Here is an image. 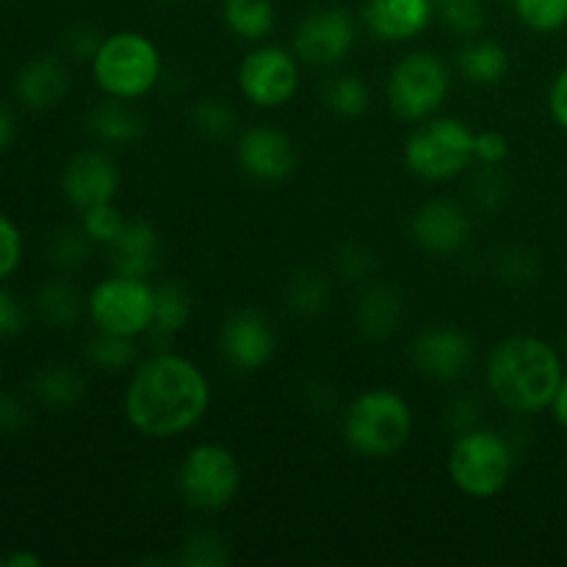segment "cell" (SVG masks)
<instances>
[{"mask_svg":"<svg viewBox=\"0 0 567 567\" xmlns=\"http://www.w3.org/2000/svg\"><path fill=\"white\" fill-rule=\"evenodd\" d=\"M210 408V382L194 360L172 349L138 360L122 396L125 419L153 441L183 437L203 424Z\"/></svg>","mask_w":567,"mask_h":567,"instance_id":"6da1fadb","label":"cell"},{"mask_svg":"<svg viewBox=\"0 0 567 567\" xmlns=\"http://www.w3.org/2000/svg\"><path fill=\"white\" fill-rule=\"evenodd\" d=\"M565 369L563 358L548 341L537 336H507L491 349L485 363V382L491 396L504 410L518 415H537L551 410Z\"/></svg>","mask_w":567,"mask_h":567,"instance_id":"7a4b0ae2","label":"cell"},{"mask_svg":"<svg viewBox=\"0 0 567 567\" xmlns=\"http://www.w3.org/2000/svg\"><path fill=\"white\" fill-rule=\"evenodd\" d=\"M413 408L393 388H365L347 404L341 435L354 454L388 460L402 452L413 437Z\"/></svg>","mask_w":567,"mask_h":567,"instance_id":"3957f363","label":"cell"},{"mask_svg":"<svg viewBox=\"0 0 567 567\" xmlns=\"http://www.w3.org/2000/svg\"><path fill=\"white\" fill-rule=\"evenodd\" d=\"M89 64H92L94 86L105 97L127 100V103L147 97L158 86L164 72L158 44L142 31L109 33Z\"/></svg>","mask_w":567,"mask_h":567,"instance_id":"277c9868","label":"cell"},{"mask_svg":"<svg viewBox=\"0 0 567 567\" xmlns=\"http://www.w3.org/2000/svg\"><path fill=\"white\" fill-rule=\"evenodd\" d=\"M513 465L515 454L507 437L485 424L454 435L449 449V480L463 496L476 502L496 498L509 485Z\"/></svg>","mask_w":567,"mask_h":567,"instance_id":"5b68a950","label":"cell"},{"mask_svg":"<svg viewBox=\"0 0 567 567\" xmlns=\"http://www.w3.org/2000/svg\"><path fill=\"white\" fill-rule=\"evenodd\" d=\"M474 138L468 122L435 114L410 133L404 166L424 183H449L474 164Z\"/></svg>","mask_w":567,"mask_h":567,"instance_id":"8992f818","label":"cell"},{"mask_svg":"<svg viewBox=\"0 0 567 567\" xmlns=\"http://www.w3.org/2000/svg\"><path fill=\"white\" fill-rule=\"evenodd\" d=\"M452 89V72L430 50H413L388 72V109L404 122H424L443 109Z\"/></svg>","mask_w":567,"mask_h":567,"instance_id":"52a82bcc","label":"cell"},{"mask_svg":"<svg viewBox=\"0 0 567 567\" xmlns=\"http://www.w3.org/2000/svg\"><path fill=\"white\" fill-rule=\"evenodd\" d=\"M177 491L197 513H221L241 491V463L221 443H197L183 457Z\"/></svg>","mask_w":567,"mask_h":567,"instance_id":"ba28073f","label":"cell"},{"mask_svg":"<svg viewBox=\"0 0 567 567\" xmlns=\"http://www.w3.org/2000/svg\"><path fill=\"white\" fill-rule=\"evenodd\" d=\"M86 316L94 330L138 341L153 327L155 286L127 275L105 277L89 291Z\"/></svg>","mask_w":567,"mask_h":567,"instance_id":"9c48e42d","label":"cell"},{"mask_svg":"<svg viewBox=\"0 0 567 567\" xmlns=\"http://www.w3.org/2000/svg\"><path fill=\"white\" fill-rule=\"evenodd\" d=\"M302 81V61L280 44H258L238 64V92L249 105L264 111L291 103Z\"/></svg>","mask_w":567,"mask_h":567,"instance_id":"30bf717a","label":"cell"},{"mask_svg":"<svg viewBox=\"0 0 567 567\" xmlns=\"http://www.w3.org/2000/svg\"><path fill=\"white\" fill-rule=\"evenodd\" d=\"M354 42H358V22L352 11L341 6H324L299 20L291 50L302 64L330 70L352 53Z\"/></svg>","mask_w":567,"mask_h":567,"instance_id":"8fae6325","label":"cell"},{"mask_svg":"<svg viewBox=\"0 0 567 567\" xmlns=\"http://www.w3.org/2000/svg\"><path fill=\"white\" fill-rule=\"evenodd\" d=\"M408 360L421 377L432 382H457L474 369L476 347L468 332L457 327H426L413 336L408 347Z\"/></svg>","mask_w":567,"mask_h":567,"instance_id":"7c38bea8","label":"cell"},{"mask_svg":"<svg viewBox=\"0 0 567 567\" xmlns=\"http://www.w3.org/2000/svg\"><path fill=\"white\" fill-rule=\"evenodd\" d=\"M471 236H474V221L457 199H426L410 219L413 244L421 252L435 255V258H452V255L463 252Z\"/></svg>","mask_w":567,"mask_h":567,"instance_id":"4fadbf2b","label":"cell"},{"mask_svg":"<svg viewBox=\"0 0 567 567\" xmlns=\"http://www.w3.org/2000/svg\"><path fill=\"white\" fill-rule=\"evenodd\" d=\"M219 349L227 365L241 374L266 369L277 352V332L269 316L255 308L236 310L225 319L219 332Z\"/></svg>","mask_w":567,"mask_h":567,"instance_id":"5bb4252c","label":"cell"},{"mask_svg":"<svg viewBox=\"0 0 567 567\" xmlns=\"http://www.w3.org/2000/svg\"><path fill=\"white\" fill-rule=\"evenodd\" d=\"M236 164L258 183H282L297 169V147L286 131L275 125H252L236 142Z\"/></svg>","mask_w":567,"mask_h":567,"instance_id":"9a60e30c","label":"cell"},{"mask_svg":"<svg viewBox=\"0 0 567 567\" xmlns=\"http://www.w3.org/2000/svg\"><path fill=\"white\" fill-rule=\"evenodd\" d=\"M120 183V166L105 150H81L61 172V194L75 210L114 203Z\"/></svg>","mask_w":567,"mask_h":567,"instance_id":"2e32d148","label":"cell"},{"mask_svg":"<svg viewBox=\"0 0 567 567\" xmlns=\"http://www.w3.org/2000/svg\"><path fill=\"white\" fill-rule=\"evenodd\" d=\"M435 0H365L363 22L382 42H410L430 28Z\"/></svg>","mask_w":567,"mask_h":567,"instance_id":"e0dca14e","label":"cell"},{"mask_svg":"<svg viewBox=\"0 0 567 567\" xmlns=\"http://www.w3.org/2000/svg\"><path fill=\"white\" fill-rule=\"evenodd\" d=\"M70 94V70L59 55L28 59L14 75V97L28 111H50Z\"/></svg>","mask_w":567,"mask_h":567,"instance_id":"ac0fdd59","label":"cell"},{"mask_svg":"<svg viewBox=\"0 0 567 567\" xmlns=\"http://www.w3.org/2000/svg\"><path fill=\"white\" fill-rule=\"evenodd\" d=\"M408 305L404 293L396 286L382 280H371L354 305V327L371 343H385L402 327Z\"/></svg>","mask_w":567,"mask_h":567,"instance_id":"d6986e66","label":"cell"},{"mask_svg":"<svg viewBox=\"0 0 567 567\" xmlns=\"http://www.w3.org/2000/svg\"><path fill=\"white\" fill-rule=\"evenodd\" d=\"M109 260L114 275L150 280L161 264V236L147 219H127L114 244H109Z\"/></svg>","mask_w":567,"mask_h":567,"instance_id":"ffe728a7","label":"cell"},{"mask_svg":"<svg viewBox=\"0 0 567 567\" xmlns=\"http://www.w3.org/2000/svg\"><path fill=\"white\" fill-rule=\"evenodd\" d=\"M86 131L103 147H122V144L138 142L147 131V122L127 100L105 97L86 114Z\"/></svg>","mask_w":567,"mask_h":567,"instance_id":"44dd1931","label":"cell"},{"mask_svg":"<svg viewBox=\"0 0 567 567\" xmlns=\"http://www.w3.org/2000/svg\"><path fill=\"white\" fill-rule=\"evenodd\" d=\"M194 316V299L181 282L175 280H164L155 286V316H153V327L144 338H150L153 343H158L155 352L161 349H169L166 343L175 341L183 330L188 327Z\"/></svg>","mask_w":567,"mask_h":567,"instance_id":"7402d4cb","label":"cell"},{"mask_svg":"<svg viewBox=\"0 0 567 567\" xmlns=\"http://www.w3.org/2000/svg\"><path fill=\"white\" fill-rule=\"evenodd\" d=\"M37 313L53 330H72L86 316V297L66 275L50 277L37 291Z\"/></svg>","mask_w":567,"mask_h":567,"instance_id":"603a6c76","label":"cell"},{"mask_svg":"<svg viewBox=\"0 0 567 567\" xmlns=\"http://www.w3.org/2000/svg\"><path fill=\"white\" fill-rule=\"evenodd\" d=\"M457 70L471 86H496L509 72V53L491 37L465 39L457 53Z\"/></svg>","mask_w":567,"mask_h":567,"instance_id":"cb8c5ba5","label":"cell"},{"mask_svg":"<svg viewBox=\"0 0 567 567\" xmlns=\"http://www.w3.org/2000/svg\"><path fill=\"white\" fill-rule=\"evenodd\" d=\"M31 391L44 408L70 410L86 396V377L70 363H48L33 374Z\"/></svg>","mask_w":567,"mask_h":567,"instance_id":"d4e9b609","label":"cell"},{"mask_svg":"<svg viewBox=\"0 0 567 567\" xmlns=\"http://www.w3.org/2000/svg\"><path fill=\"white\" fill-rule=\"evenodd\" d=\"M225 28L241 42H266L275 31V3L271 0H221Z\"/></svg>","mask_w":567,"mask_h":567,"instance_id":"484cf974","label":"cell"},{"mask_svg":"<svg viewBox=\"0 0 567 567\" xmlns=\"http://www.w3.org/2000/svg\"><path fill=\"white\" fill-rule=\"evenodd\" d=\"M332 282L330 277L321 269H299L297 275H291V280L286 282V297L288 310L299 319H316L327 310V302H330Z\"/></svg>","mask_w":567,"mask_h":567,"instance_id":"4316f807","label":"cell"},{"mask_svg":"<svg viewBox=\"0 0 567 567\" xmlns=\"http://www.w3.org/2000/svg\"><path fill=\"white\" fill-rule=\"evenodd\" d=\"M92 238L83 233L81 225L75 227H59V230L50 236L48 241V258L53 269H59L61 275H75L92 258Z\"/></svg>","mask_w":567,"mask_h":567,"instance_id":"83f0119b","label":"cell"},{"mask_svg":"<svg viewBox=\"0 0 567 567\" xmlns=\"http://www.w3.org/2000/svg\"><path fill=\"white\" fill-rule=\"evenodd\" d=\"M86 360L100 371H131L138 363L136 338L111 336V332H94L92 341L86 343Z\"/></svg>","mask_w":567,"mask_h":567,"instance_id":"f1b7e54d","label":"cell"},{"mask_svg":"<svg viewBox=\"0 0 567 567\" xmlns=\"http://www.w3.org/2000/svg\"><path fill=\"white\" fill-rule=\"evenodd\" d=\"M324 103L341 120H358V116H363L369 111L371 89L363 78L347 72V75H338L327 83Z\"/></svg>","mask_w":567,"mask_h":567,"instance_id":"f546056e","label":"cell"},{"mask_svg":"<svg viewBox=\"0 0 567 567\" xmlns=\"http://www.w3.org/2000/svg\"><path fill=\"white\" fill-rule=\"evenodd\" d=\"M192 125L208 142H227L238 131V114L227 100L203 97L192 105Z\"/></svg>","mask_w":567,"mask_h":567,"instance_id":"4dcf8cb0","label":"cell"},{"mask_svg":"<svg viewBox=\"0 0 567 567\" xmlns=\"http://www.w3.org/2000/svg\"><path fill=\"white\" fill-rule=\"evenodd\" d=\"M177 563L186 567H227L230 565V546L214 529H197L181 543Z\"/></svg>","mask_w":567,"mask_h":567,"instance_id":"1f68e13d","label":"cell"},{"mask_svg":"<svg viewBox=\"0 0 567 567\" xmlns=\"http://www.w3.org/2000/svg\"><path fill=\"white\" fill-rule=\"evenodd\" d=\"M515 14L529 31L554 33L567 25V0H513Z\"/></svg>","mask_w":567,"mask_h":567,"instance_id":"d6a6232c","label":"cell"},{"mask_svg":"<svg viewBox=\"0 0 567 567\" xmlns=\"http://www.w3.org/2000/svg\"><path fill=\"white\" fill-rule=\"evenodd\" d=\"M437 3L449 31L463 39L482 37L487 25V9L482 0H437Z\"/></svg>","mask_w":567,"mask_h":567,"instance_id":"836d02e7","label":"cell"},{"mask_svg":"<svg viewBox=\"0 0 567 567\" xmlns=\"http://www.w3.org/2000/svg\"><path fill=\"white\" fill-rule=\"evenodd\" d=\"M540 275V260L529 247H507L496 258V277L507 286H532Z\"/></svg>","mask_w":567,"mask_h":567,"instance_id":"e575fe53","label":"cell"},{"mask_svg":"<svg viewBox=\"0 0 567 567\" xmlns=\"http://www.w3.org/2000/svg\"><path fill=\"white\" fill-rule=\"evenodd\" d=\"M125 221L127 219L114 203L92 205V208L81 210V227L92 238L94 247H109V244H114V238L120 236Z\"/></svg>","mask_w":567,"mask_h":567,"instance_id":"d590c367","label":"cell"},{"mask_svg":"<svg viewBox=\"0 0 567 567\" xmlns=\"http://www.w3.org/2000/svg\"><path fill=\"white\" fill-rule=\"evenodd\" d=\"M471 197H474L476 208L485 210V214L502 210L509 199V181L502 166H482L471 183Z\"/></svg>","mask_w":567,"mask_h":567,"instance_id":"8d00e7d4","label":"cell"},{"mask_svg":"<svg viewBox=\"0 0 567 567\" xmlns=\"http://www.w3.org/2000/svg\"><path fill=\"white\" fill-rule=\"evenodd\" d=\"M336 271L349 282H369L377 271V255L365 244H343L336 252Z\"/></svg>","mask_w":567,"mask_h":567,"instance_id":"74e56055","label":"cell"},{"mask_svg":"<svg viewBox=\"0 0 567 567\" xmlns=\"http://www.w3.org/2000/svg\"><path fill=\"white\" fill-rule=\"evenodd\" d=\"M22 252H25V241H22L20 227L14 225V219L0 214V286L17 275L22 264Z\"/></svg>","mask_w":567,"mask_h":567,"instance_id":"f35d334b","label":"cell"},{"mask_svg":"<svg viewBox=\"0 0 567 567\" xmlns=\"http://www.w3.org/2000/svg\"><path fill=\"white\" fill-rule=\"evenodd\" d=\"M28 327V310L14 291L0 286V341L22 336Z\"/></svg>","mask_w":567,"mask_h":567,"instance_id":"ab89813d","label":"cell"},{"mask_svg":"<svg viewBox=\"0 0 567 567\" xmlns=\"http://www.w3.org/2000/svg\"><path fill=\"white\" fill-rule=\"evenodd\" d=\"M103 33L89 22H78L64 33V53L75 61H92L103 44Z\"/></svg>","mask_w":567,"mask_h":567,"instance_id":"60d3db41","label":"cell"},{"mask_svg":"<svg viewBox=\"0 0 567 567\" xmlns=\"http://www.w3.org/2000/svg\"><path fill=\"white\" fill-rule=\"evenodd\" d=\"M446 424L452 430V435H463V432L476 430L482 426V408L474 396L463 393V396H454L452 404L446 410Z\"/></svg>","mask_w":567,"mask_h":567,"instance_id":"b9f144b4","label":"cell"},{"mask_svg":"<svg viewBox=\"0 0 567 567\" xmlns=\"http://www.w3.org/2000/svg\"><path fill=\"white\" fill-rule=\"evenodd\" d=\"M509 158V138L502 131H482L474 138V161L480 166H502Z\"/></svg>","mask_w":567,"mask_h":567,"instance_id":"7bdbcfd3","label":"cell"},{"mask_svg":"<svg viewBox=\"0 0 567 567\" xmlns=\"http://www.w3.org/2000/svg\"><path fill=\"white\" fill-rule=\"evenodd\" d=\"M31 424L28 408L9 391H0V435H22L25 426Z\"/></svg>","mask_w":567,"mask_h":567,"instance_id":"ee69618b","label":"cell"},{"mask_svg":"<svg viewBox=\"0 0 567 567\" xmlns=\"http://www.w3.org/2000/svg\"><path fill=\"white\" fill-rule=\"evenodd\" d=\"M548 111H551L554 122L567 131V66L554 78L551 89H548Z\"/></svg>","mask_w":567,"mask_h":567,"instance_id":"f6af8a7d","label":"cell"},{"mask_svg":"<svg viewBox=\"0 0 567 567\" xmlns=\"http://www.w3.org/2000/svg\"><path fill=\"white\" fill-rule=\"evenodd\" d=\"M14 138H17L14 116H11V111L0 103V153L11 147V144H14Z\"/></svg>","mask_w":567,"mask_h":567,"instance_id":"bcb514c9","label":"cell"},{"mask_svg":"<svg viewBox=\"0 0 567 567\" xmlns=\"http://www.w3.org/2000/svg\"><path fill=\"white\" fill-rule=\"evenodd\" d=\"M551 413H554V419H557V424L563 426V430H567V371H565L563 382H559L557 396H554V402H551Z\"/></svg>","mask_w":567,"mask_h":567,"instance_id":"7dc6e473","label":"cell"},{"mask_svg":"<svg viewBox=\"0 0 567 567\" xmlns=\"http://www.w3.org/2000/svg\"><path fill=\"white\" fill-rule=\"evenodd\" d=\"M39 565H42V559L31 551H14L6 557V567H39Z\"/></svg>","mask_w":567,"mask_h":567,"instance_id":"c3c4849f","label":"cell"},{"mask_svg":"<svg viewBox=\"0 0 567 567\" xmlns=\"http://www.w3.org/2000/svg\"><path fill=\"white\" fill-rule=\"evenodd\" d=\"M0 385H3V365H0Z\"/></svg>","mask_w":567,"mask_h":567,"instance_id":"681fc988","label":"cell"},{"mask_svg":"<svg viewBox=\"0 0 567 567\" xmlns=\"http://www.w3.org/2000/svg\"><path fill=\"white\" fill-rule=\"evenodd\" d=\"M0 567H6V557H0Z\"/></svg>","mask_w":567,"mask_h":567,"instance_id":"f907efd6","label":"cell"},{"mask_svg":"<svg viewBox=\"0 0 567 567\" xmlns=\"http://www.w3.org/2000/svg\"><path fill=\"white\" fill-rule=\"evenodd\" d=\"M169 3H177V0H169Z\"/></svg>","mask_w":567,"mask_h":567,"instance_id":"816d5d0a","label":"cell"}]
</instances>
